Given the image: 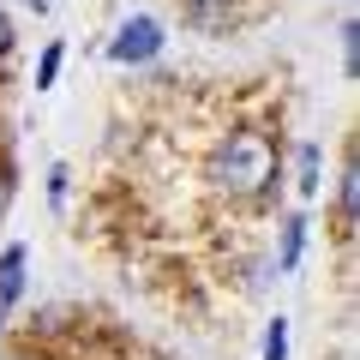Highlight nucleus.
<instances>
[{"label":"nucleus","instance_id":"20e7f679","mask_svg":"<svg viewBox=\"0 0 360 360\" xmlns=\"http://www.w3.org/2000/svg\"><path fill=\"white\" fill-rule=\"evenodd\" d=\"M300 246H307V217H288L283 222V246H276V270H295Z\"/></svg>","mask_w":360,"mask_h":360},{"label":"nucleus","instance_id":"7ed1b4c3","mask_svg":"<svg viewBox=\"0 0 360 360\" xmlns=\"http://www.w3.org/2000/svg\"><path fill=\"white\" fill-rule=\"evenodd\" d=\"M18 288H25V246H6L0 252V307L18 300Z\"/></svg>","mask_w":360,"mask_h":360},{"label":"nucleus","instance_id":"f257e3e1","mask_svg":"<svg viewBox=\"0 0 360 360\" xmlns=\"http://www.w3.org/2000/svg\"><path fill=\"white\" fill-rule=\"evenodd\" d=\"M283 174V150L270 139L264 127H234L217 139L210 150V180H217V193L229 198H258L270 193V180Z\"/></svg>","mask_w":360,"mask_h":360},{"label":"nucleus","instance_id":"6e6552de","mask_svg":"<svg viewBox=\"0 0 360 360\" xmlns=\"http://www.w3.org/2000/svg\"><path fill=\"white\" fill-rule=\"evenodd\" d=\"M54 72H60V42H49V54H42V66H37V90H49Z\"/></svg>","mask_w":360,"mask_h":360},{"label":"nucleus","instance_id":"9d476101","mask_svg":"<svg viewBox=\"0 0 360 360\" xmlns=\"http://www.w3.org/2000/svg\"><path fill=\"white\" fill-rule=\"evenodd\" d=\"M49 198H54V205L66 198V168H54V174H49Z\"/></svg>","mask_w":360,"mask_h":360},{"label":"nucleus","instance_id":"ddd939ff","mask_svg":"<svg viewBox=\"0 0 360 360\" xmlns=\"http://www.w3.org/2000/svg\"><path fill=\"white\" fill-rule=\"evenodd\" d=\"M25 6H30V13H49V6H54V0H25Z\"/></svg>","mask_w":360,"mask_h":360},{"label":"nucleus","instance_id":"39448f33","mask_svg":"<svg viewBox=\"0 0 360 360\" xmlns=\"http://www.w3.org/2000/svg\"><path fill=\"white\" fill-rule=\"evenodd\" d=\"M295 186L300 193H319V144H300V156H295Z\"/></svg>","mask_w":360,"mask_h":360},{"label":"nucleus","instance_id":"4468645a","mask_svg":"<svg viewBox=\"0 0 360 360\" xmlns=\"http://www.w3.org/2000/svg\"><path fill=\"white\" fill-rule=\"evenodd\" d=\"M0 205H6V186H0Z\"/></svg>","mask_w":360,"mask_h":360},{"label":"nucleus","instance_id":"423d86ee","mask_svg":"<svg viewBox=\"0 0 360 360\" xmlns=\"http://www.w3.org/2000/svg\"><path fill=\"white\" fill-rule=\"evenodd\" d=\"M354 198H360V168H342V186H336V210H342V229H354Z\"/></svg>","mask_w":360,"mask_h":360},{"label":"nucleus","instance_id":"9b49d317","mask_svg":"<svg viewBox=\"0 0 360 360\" xmlns=\"http://www.w3.org/2000/svg\"><path fill=\"white\" fill-rule=\"evenodd\" d=\"M13 49V18H6V6H0V54Z\"/></svg>","mask_w":360,"mask_h":360},{"label":"nucleus","instance_id":"f8f14e48","mask_svg":"<svg viewBox=\"0 0 360 360\" xmlns=\"http://www.w3.org/2000/svg\"><path fill=\"white\" fill-rule=\"evenodd\" d=\"M193 6L198 13H217V6H229V0H193Z\"/></svg>","mask_w":360,"mask_h":360},{"label":"nucleus","instance_id":"f03ea898","mask_svg":"<svg viewBox=\"0 0 360 360\" xmlns=\"http://www.w3.org/2000/svg\"><path fill=\"white\" fill-rule=\"evenodd\" d=\"M156 49H162V25H156V18H127V25H120V37L108 42V54H115L120 66H139V60H150Z\"/></svg>","mask_w":360,"mask_h":360},{"label":"nucleus","instance_id":"0eeeda50","mask_svg":"<svg viewBox=\"0 0 360 360\" xmlns=\"http://www.w3.org/2000/svg\"><path fill=\"white\" fill-rule=\"evenodd\" d=\"M264 360H288V319H276L264 330Z\"/></svg>","mask_w":360,"mask_h":360},{"label":"nucleus","instance_id":"1a4fd4ad","mask_svg":"<svg viewBox=\"0 0 360 360\" xmlns=\"http://www.w3.org/2000/svg\"><path fill=\"white\" fill-rule=\"evenodd\" d=\"M342 60H348V72L360 66V30L354 25H342Z\"/></svg>","mask_w":360,"mask_h":360}]
</instances>
